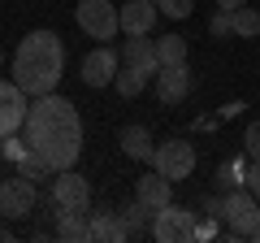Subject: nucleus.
Segmentation results:
<instances>
[{"mask_svg":"<svg viewBox=\"0 0 260 243\" xmlns=\"http://www.w3.org/2000/svg\"><path fill=\"white\" fill-rule=\"evenodd\" d=\"M22 139L52 169H74L78 157H83V117L56 92L35 96L26 109V122H22Z\"/></svg>","mask_w":260,"mask_h":243,"instance_id":"obj_1","label":"nucleus"},{"mask_svg":"<svg viewBox=\"0 0 260 243\" xmlns=\"http://www.w3.org/2000/svg\"><path fill=\"white\" fill-rule=\"evenodd\" d=\"M65 74V44L56 31H30L13 52V83L26 96H48L56 92Z\"/></svg>","mask_w":260,"mask_h":243,"instance_id":"obj_2","label":"nucleus"},{"mask_svg":"<svg viewBox=\"0 0 260 243\" xmlns=\"http://www.w3.org/2000/svg\"><path fill=\"white\" fill-rule=\"evenodd\" d=\"M48 200H52V217L56 213H91V183L78 169H56Z\"/></svg>","mask_w":260,"mask_h":243,"instance_id":"obj_3","label":"nucleus"},{"mask_svg":"<svg viewBox=\"0 0 260 243\" xmlns=\"http://www.w3.org/2000/svg\"><path fill=\"white\" fill-rule=\"evenodd\" d=\"M74 22H78V31H83L87 39L109 44V39H117V31H121V9H113V0H78Z\"/></svg>","mask_w":260,"mask_h":243,"instance_id":"obj_4","label":"nucleus"},{"mask_svg":"<svg viewBox=\"0 0 260 243\" xmlns=\"http://www.w3.org/2000/svg\"><path fill=\"white\" fill-rule=\"evenodd\" d=\"M195 222H200L195 208L169 200V204L156 208V217H152V239L156 243H191L195 239Z\"/></svg>","mask_w":260,"mask_h":243,"instance_id":"obj_5","label":"nucleus"},{"mask_svg":"<svg viewBox=\"0 0 260 243\" xmlns=\"http://www.w3.org/2000/svg\"><path fill=\"white\" fill-rule=\"evenodd\" d=\"M221 217L225 226H230V234H239V239H251V230L260 226V200L251 196V191L234 187L221 196Z\"/></svg>","mask_w":260,"mask_h":243,"instance_id":"obj_6","label":"nucleus"},{"mask_svg":"<svg viewBox=\"0 0 260 243\" xmlns=\"http://www.w3.org/2000/svg\"><path fill=\"white\" fill-rule=\"evenodd\" d=\"M152 169L169 178V183H182V178L195 174V143L191 139H165L152 157Z\"/></svg>","mask_w":260,"mask_h":243,"instance_id":"obj_7","label":"nucleus"},{"mask_svg":"<svg viewBox=\"0 0 260 243\" xmlns=\"http://www.w3.org/2000/svg\"><path fill=\"white\" fill-rule=\"evenodd\" d=\"M35 204H39V191H35L30 178L13 174L9 183H0V217H5V222H22V217H30Z\"/></svg>","mask_w":260,"mask_h":243,"instance_id":"obj_8","label":"nucleus"},{"mask_svg":"<svg viewBox=\"0 0 260 243\" xmlns=\"http://www.w3.org/2000/svg\"><path fill=\"white\" fill-rule=\"evenodd\" d=\"M26 109H30V96L22 92L18 83H5L0 78V139L5 135H18L22 122H26Z\"/></svg>","mask_w":260,"mask_h":243,"instance_id":"obj_9","label":"nucleus"},{"mask_svg":"<svg viewBox=\"0 0 260 243\" xmlns=\"http://www.w3.org/2000/svg\"><path fill=\"white\" fill-rule=\"evenodd\" d=\"M117 70H121V52L117 48H109V44H100L95 52H87L83 56V83L87 87H109L113 78H117Z\"/></svg>","mask_w":260,"mask_h":243,"instance_id":"obj_10","label":"nucleus"},{"mask_svg":"<svg viewBox=\"0 0 260 243\" xmlns=\"http://www.w3.org/2000/svg\"><path fill=\"white\" fill-rule=\"evenodd\" d=\"M156 22H160L156 0H126V5H121V31H126V35H152Z\"/></svg>","mask_w":260,"mask_h":243,"instance_id":"obj_11","label":"nucleus"},{"mask_svg":"<svg viewBox=\"0 0 260 243\" xmlns=\"http://www.w3.org/2000/svg\"><path fill=\"white\" fill-rule=\"evenodd\" d=\"M156 96L165 104H182L191 96V70H186V61L182 66H160L156 70Z\"/></svg>","mask_w":260,"mask_h":243,"instance_id":"obj_12","label":"nucleus"},{"mask_svg":"<svg viewBox=\"0 0 260 243\" xmlns=\"http://www.w3.org/2000/svg\"><path fill=\"white\" fill-rule=\"evenodd\" d=\"M91 239L95 243H126L130 239V226L121 217V208H95L91 213Z\"/></svg>","mask_w":260,"mask_h":243,"instance_id":"obj_13","label":"nucleus"},{"mask_svg":"<svg viewBox=\"0 0 260 243\" xmlns=\"http://www.w3.org/2000/svg\"><path fill=\"white\" fill-rule=\"evenodd\" d=\"M135 200H143V204L156 213V208H165L169 200H174V183H169L160 169H152V174L135 178Z\"/></svg>","mask_w":260,"mask_h":243,"instance_id":"obj_14","label":"nucleus"},{"mask_svg":"<svg viewBox=\"0 0 260 243\" xmlns=\"http://www.w3.org/2000/svg\"><path fill=\"white\" fill-rule=\"evenodd\" d=\"M117 143H121V152H126L130 161H152V157H156V139H152V131H148V126H139V122L121 126Z\"/></svg>","mask_w":260,"mask_h":243,"instance_id":"obj_15","label":"nucleus"},{"mask_svg":"<svg viewBox=\"0 0 260 243\" xmlns=\"http://www.w3.org/2000/svg\"><path fill=\"white\" fill-rule=\"evenodd\" d=\"M121 61H126V66H143V70H152V74L160 70V61H156V44H152L148 35H130L126 44H121Z\"/></svg>","mask_w":260,"mask_h":243,"instance_id":"obj_16","label":"nucleus"},{"mask_svg":"<svg viewBox=\"0 0 260 243\" xmlns=\"http://www.w3.org/2000/svg\"><path fill=\"white\" fill-rule=\"evenodd\" d=\"M56 239L65 243L91 239V213H56Z\"/></svg>","mask_w":260,"mask_h":243,"instance_id":"obj_17","label":"nucleus"},{"mask_svg":"<svg viewBox=\"0 0 260 243\" xmlns=\"http://www.w3.org/2000/svg\"><path fill=\"white\" fill-rule=\"evenodd\" d=\"M148 78H156V74H152V70H143V66H126V61H121V70H117V78H113V87H117V96L135 100V96L148 87Z\"/></svg>","mask_w":260,"mask_h":243,"instance_id":"obj_18","label":"nucleus"},{"mask_svg":"<svg viewBox=\"0 0 260 243\" xmlns=\"http://www.w3.org/2000/svg\"><path fill=\"white\" fill-rule=\"evenodd\" d=\"M13 169H18L22 178H30V183H35V187H39V183H52V178H56V169L48 165V161L39 157V152H30V148L22 152L18 161H13Z\"/></svg>","mask_w":260,"mask_h":243,"instance_id":"obj_19","label":"nucleus"},{"mask_svg":"<svg viewBox=\"0 0 260 243\" xmlns=\"http://www.w3.org/2000/svg\"><path fill=\"white\" fill-rule=\"evenodd\" d=\"M121 217H126V226H130V239H135V234H148L152 230V208L143 204V200H130V204H121Z\"/></svg>","mask_w":260,"mask_h":243,"instance_id":"obj_20","label":"nucleus"},{"mask_svg":"<svg viewBox=\"0 0 260 243\" xmlns=\"http://www.w3.org/2000/svg\"><path fill=\"white\" fill-rule=\"evenodd\" d=\"M156 61L160 66H182L186 61V39L182 35H160L156 39Z\"/></svg>","mask_w":260,"mask_h":243,"instance_id":"obj_21","label":"nucleus"},{"mask_svg":"<svg viewBox=\"0 0 260 243\" xmlns=\"http://www.w3.org/2000/svg\"><path fill=\"white\" fill-rule=\"evenodd\" d=\"M247 183V161H221V169H217V191H234Z\"/></svg>","mask_w":260,"mask_h":243,"instance_id":"obj_22","label":"nucleus"},{"mask_svg":"<svg viewBox=\"0 0 260 243\" xmlns=\"http://www.w3.org/2000/svg\"><path fill=\"white\" fill-rule=\"evenodd\" d=\"M234 35L239 39H256L260 35V9H251V5L234 9Z\"/></svg>","mask_w":260,"mask_h":243,"instance_id":"obj_23","label":"nucleus"},{"mask_svg":"<svg viewBox=\"0 0 260 243\" xmlns=\"http://www.w3.org/2000/svg\"><path fill=\"white\" fill-rule=\"evenodd\" d=\"M156 5H160V18H178V22L195 13V0H156Z\"/></svg>","mask_w":260,"mask_h":243,"instance_id":"obj_24","label":"nucleus"},{"mask_svg":"<svg viewBox=\"0 0 260 243\" xmlns=\"http://www.w3.org/2000/svg\"><path fill=\"white\" fill-rule=\"evenodd\" d=\"M208 31H213V39H230L234 35V13L230 9H217L213 22H208Z\"/></svg>","mask_w":260,"mask_h":243,"instance_id":"obj_25","label":"nucleus"},{"mask_svg":"<svg viewBox=\"0 0 260 243\" xmlns=\"http://www.w3.org/2000/svg\"><path fill=\"white\" fill-rule=\"evenodd\" d=\"M243 148H247L251 161H260V122H251L247 131H243Z\"/></svg>","mask_w":260,"mask_h":243,"instance_id":"obj_26","label":"nucleus"},{"mask_svg":"<svg viewBox=\"0 0 260 243\" xmlns=\"http://www.w3.org/2000/svg\"><path fill=\"white\" fill-rule=\"evenodd\" d=\"M247 191L260 200V161H251V165H247Z\"/></svg>","mask_w":260,"mask_h":243,"instance_id":"obj_27","label":"nucleus"},{"mask_svg":"<svg viewBox=\"0 0 260 243\" xmlns=\"http://www.w3.org/2000/svg\"><path fill=\"white\" fill-rule=\"evenodd\" d=\"M195 239H217V217H208V222H195Z\"/></svg>","mask_w":260,"mask_h":243,"instance_id":"obj_28","label":"nucleus"},{"mask_svg":"<svg viewBox=\"0 0 260 243\" xmlns=\"http://www.w3.org/2000/svg\"><path fill=\"white\" fill-rule=\"evenodd\" d=\"M200 208H204V217H221V200H217V196H204Z\"/></svg>","mask_w":260,"mask_h":243,"instance_id":"obj_29","label":"nucleus"},{"mask_svg":"<svg viewBox=\"0 0 260 243\" xmlns=\"http://www.w3.org/2000/svg\"><path fill=\"white\" fill-rule=\"evenodd\" d=\"M243 109H247V104H243V100H230V104H225V109H221V117H239Z\"/></svg>","mask_w":260,"mask_h":243,"instance_id":"obj_30","label":"nucleus"},{"mask_svg":"<svg viewBox=\"0 0 260 243\" xmlns=\"http://www.w3.org/2000/svg\"><path fill=\"white\" fill-rule=\"evenodd\" d=\"M213 5H217V9H230V13H234V9H243L247 0H213Z\"/></svg>","mask_w":260,"mask_h":243,"instance_id":"obj_31","label":"nucleus"},{"mask_svg":"<svg viewBox=\"0 0 260 243\" xmlns=\"http://www.w3.org/2000/svg\"><path fill=\"white\" fill-rule=\"evenodd\" d=\"M251 239H256V243H260V226H256V230H251Z\"/></svg>","mask_w":260,"mask_h":243,"instance_id":"obj_32","label":"nucleus"},{"mask_svg":"<svg viewBox=\"0 0 260 243\" xmlns=\"http://www.w3.org/2000/svg\"><path fill=\"white\" fill-rule=\"evenodd\" d=\"M0 66H5V48H0Z\"/></svg>","mask_w":260,"mask_h":243,"instance_id":"obj_33","label":"nucleus"},{"mask_svg":"<svg viewBox=\"0 0 260 243\" xmlns=\"http://www.w3.org/2000/svg\"><path fill=\"white\" fill-rule=\"evenodd\" d=\"M0 222H5V217H0Z\"/></svg>","mask_w":260,"mask_h":243,"instance_id":"obj_34","label":"nucleus"}]
</instances>
